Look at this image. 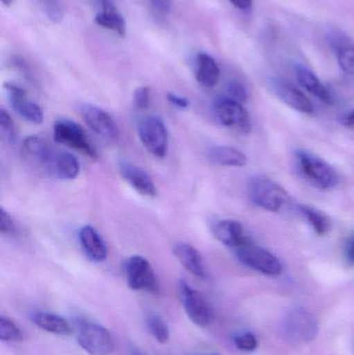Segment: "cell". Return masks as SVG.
I'll return each mask as SVG.
<instances>
[{
	"label": "cell",
	"mask_w": 354,
	"mask_h": 355,
	"mask_svg": "<svg viewBox=\"0 0 354 355\" xmlns=\"http://www.w3.org/2000/svg\"><path fill=\"white\" fill-rule=\"evenodd\" d=\"M133 104L139 110H145L150 105V89L148 87H139L133 94Z\"/></svg>",
	"instance_id": "1f68e13d"
},
{
	"label": "cell",
	"mask_w": 354,
	"mask_h": 355,
	"mask_svg": "<svg viewBox=\"0 0 354 355\" xmlns=\"http://www.w3.org/2000/svg\"><path fill=\"white\" fill-rule=\"evenodd\" d=\"M77 342L89 355H110L114 350L112 334L97 323H81L77 333Z\"/></svg>",
	"instance_id": "52a82bcc"
},
{
	"label": "cell",
	"mask_w": 354,
	"mask_h": 355,
	"mask_svg": "<svg viewBox=\"0 0 354 355\" xmlns=\"http://www.w3.org/2000/svg\"><path fill=\"white\" fill-rule=\"evenodd\" d=\"M14 0H1L2 4L6 6H10Z\"/></svg>",
	"instance_id": "f35d334b"
},
{
	"label": "cell",
	"mask_w": 354,
	"mask_h": 355,
	"mask_svg": "<svg viewBox=\"0 0 354 355\" xmlns=\"http://www.w3.org/2000/svg\"><path fill=\"white\" fill-rule=\"evenodd\" d=\"M209 158L213 164L222 166L242 168L247 164V157L236 148L215 146L209 151Z\"/></svg>",
	"instance_id": "d4e9b609"
},
{
	"label": "cell",
	"mask_w": 354,
	"mask_h": 355,
	"mask_svg": "<svg viewBox=\"0 0 354 355\" xmlns=\"http://www.w3.org/2000/svg\"><path fill=\"white\" fill-rule=\"evenodd\" d=\"M168 100L172 105L180 108V110H185L188 107L189 101L181 96L176 95V94H168Z\"/></svg>",
	"instance_id": "e575fe53"
},
{
	"label": "cell",
	"mask_w": 354,
	"mask_h": 355,
	"mask_svg": "<svg viewBox=\"0 0 354 355\" xmlns=\"http://www.w3.org/2000/svg\"><path fill=\"white\" fill-rule=\"evenodd\" d=\"M131 355H145V354H141V352H133V354H131Z\"/></svg>",
	"instance_id": "ab89813d"
},
{
	"label": "cell",
	"mask_w": 354,
	"mask_h": 355,
	"mask_svg": "<svg viewBox=\"0 0 354 355\" xmlns=\"http://www.w3.org/2000/svg\"><path fill=\"white\" fill-rule=\"evenodd\" d=\"M152 10L160 16H166L172 10V0H149Z\"/></svg>",
	"instance_id": "836d02e7"
},
{
	"label": "cell",
	"mask_w": 354,
	"mask_h": 355,
	"mask_svg": "<svg viewBox=\"0 0 354 355\" xmlns=\"http://www.w3.org/2000/svg\"><path fill=\"white\" fill-rule=\"evenodd\" d=\"M174 254L179 262L195 277L205 279L207 277V269L202 254L188 243H177L174 248Z\"/></svg>",
	"instance_id": "d6986e66"
},
{
	"label": "cell",
	"mask_w": 354,
	"mask_h": 355,
	"mask_svg": "<svg viewBox=\"0 0 354 355\" xmlns=\"http://www.w3.org/2000/svg\"><path fill=\"white\" fill-rule=\"evenodd\" d=\"M31 321L39 329L57 336H69L73 329L70 323L60 315L49 312H35L31 315Z\"/></svg>",
	"instance_id": "cb8c5ba5"
},
{
	"label": "cell",
	"mask_w": 354,
	"mask_h": 355,
	"mask_svg": "<svg viewBox=\"0 0 354 355\" xmlns=\"http://www.w3.org/2000/svg\"><path fill=\"white\" fill-rule=\"evenodd\" d=\"M147 327L150 333L158 343H168V340H170V329H168L166 321L159 315H148Z\"/></svg>",
	"instance_id": "4316f807"
},
{
	"label": "cell",
	"mask_w": 354,
	"mask_h": 355,
	"mask_svg": "<svg viewBox=\"0 0 354 355\" xmlns=\"http://www.w3.org/2000/svg\"><path fill=\"white\" fill-rule=\"evenodd\" d=\"M212 232L218 241L229 248H238L249 242L242 225L233 219L218 221L212 227Z\"/></svg>",
	"instance_id": "e0dca14e"
},
{
	"label": "cell",
	"mask_w": 354,
	"mask_h": 355,
	"mask_svg": "<svg viewBox=\"0 0 354 355\" xmlns=\"http://www.w3.org/2000/svg\"><path fill=\"white\" fill-rule=\"evenodd\" d=\"M274 89L278 98L293 110L303 114H313L314 105L309 98L288 81L276 79L274 81Z\"/></svg>",
	"instance_id": "9a60e30c"
},
{
	"label": "cell",
	"mask_w": 354,
	"mask_h": 355,
	"mask_svg": "<svg viewBox=\"0 0 354 355\" xmlns=\"http://www.w3.org/2000/svg\"><path fill=\"white\" fill-rule=\"evenodd\" d=\"M318 329L315 317L303 308L292 309L283 320V333L287 341L293 345L311 343L317 337Z\"/></svg>",
	"instance_id": "7a4b0ae2"
},
{
	"label": "cell",
	"mask_w": 354,
	"mask_h": 355,
	"mask_svg": "<svg viewBox=\"0 0 354 355\" xmlns=\"http://www.w3.org/2000/svg\"><path fill=\"white\" fill-rule=\"evenodd\" d=\"M328 40L341 70L348 76L354 77L353 40L339 28L330 29L328 33Z\"/></svg>",
	"instance_id": "7c38bea8"
},
{
	"label": "cell",
	"mask_w": 354,
	"mask_h": 355,
	"mask_svg": "<svg viewBox=\"0 0 354 355\" xmlns=\"http://www.w3.org/2000/svg\"><path fill=\"white\" fill-rule=\"evenodd\" d=\"M236 256L245 266L268 277H278L282 275L284 269L281 261L274 254L249 242L236 248Z\"/></svg>",
	"instance_id": "5b68a950"
},
{
	"label": "cell",
	"mask_w": 354,
	"mask_h": 355,
	"mask_svg": "<svg viewBox=\"0 0 354 355\" xmlns=\"http://www.w3.org/2000/svg\"><path fill=\"white\" fill-rule=\"evenodd\" d=\"M345 254H346V259L348 260V262L354 264V236L347 243Z\"/></svg>",
	"instance_id": "74e56055"
},
{
	"label": "cell",
	"mask_w": 354,
	"mask_h": 355,
	"mask_svg": "<svg viewBox=\"0 0 354 355\" xmlns=\"http://www.w3.org/2000/svg\"><path fill=\"white\" fill-rule=\"evenodd\" d=\"M227 91H228V97L232 98L240 103H245L249 100V92H247V87L239 81H232L228 85Z\"/></svg>",
	"instance_id": "4dcf8cb0"
},
{
	"label": "cell",
	"mask_w": 354,
	"mask_h": 355,
	"mask_svg": "<svg viewBox=\"0 0 354 355\" xmlns=\"http://www.w3.org/2000/svg\"><path fill=\"white\" fill-rule=\"evenodd\" d=\"M234 342L236 347L242 352H255L258 347L257 338L251 333L239 335L238 337L235 338Z\"/></svg>",
	"instance_id": "f546056e"
},
{
	"label": "cell",
	"mask_w": 354,
	"mask_h": 355,
	"mask_svg": "<svg viewBox=\"0 0 354 355\" xmlns=\"http://www.w3.org/2000/svg\"><path fill=\"white\" fill-rule=\"evenodd\" d=\"M179 295L185 313L191 321L200 327L211 324L214 318L213 310L200 292L193 289L186 282L180 281Z\"/></svg>",
	"instance_id": "9c48e42d"
},
{
	"label": "cell",
	"mask_w": 354,
	"mask_h": 355,
	"mask_svg": "<svg viewBox=\"0 0 354 355\" xmlns=\"http://www.w3.org/2000/svg\"><path fill=\"white\" fill-rule=\"evenodd\" d=\"M56 152L57 150L54 149L46 139L35 135L27 137L22 145L24 157L47 173Z\"/></svg>",
	"instance_id": "5bb4252c"
},
{
	"label": "cell",
	"mask_w": 354,
	"mask_h": 355,
	"mask_svg": "<svg viewBox=\"0 0 354 355\" xmlns=\"http://www.w3.org/2000/svg\"><path fill=\"white\" fill-rule=\"evenodd\" d=\"M81 116L85 124L104 141L107 143H116L120 137L118 125L112 116L95 105H83L81 107Z\"/></svg>",
	"instance_id": "8fae6325"
},
{
	"label": "cell",
	"mask_w": 354,
	"mask_h": 355,
	"mask_svg": "<svg viewBox=\"0 0 354 355\" xmlns=\"http://www.w3.org/2000/svg\"><path fill=\"white\" fill-rule=\"evenodd\" d=\"M0 340L3 342H20L23 340L21 329L6 317H0Z\"/></svg>",
	"instance_id": "83f0119b"
},
{
	"label": "cell",
	"mask_w": 354,
	"mask_h": 355,
	"mask_svg": "<svg viewBox=\"0 0 354 355\" xmlns=\"http://www.w3.org/2000/svg\"><path fill=\"white\" fill-rule=\"evenodd\" d=\"M297 166L303 177L314 187L330 190L338 184V174L326 160L308 151L297 152Z\"/></svg>",
	"instance_id": "6da1fadb"
},
{
	"label": "cell",
	"mask_w": 354,
	"mask_h": 355,
	"mask_svg": "<svg viewBox=\"0 0 354 355\" xmlns=\"http://www.w3.org/2000/svg\"><path fill=\"white\" fill-rule=\"evenodd\" d=\"M235 8L241 10H247L253 6V0H229Z\"/></svg>",
	"instance_id": "8d00e7d4"
},
{
	"label": "cell",
	"mask_w": 354,
	"mask_h": 355,
	"mask_svg": "<svg viewBox=\"0 0 354 355\" xmlns=\"http://www.w3.org/2000/svg\"><path fill=\"white\" fill-rule=\"evenodd\" d=\"M120 172L125 181L143 196H156L157 189L152 178L145 171L130 162H123Z\"/></svg>",
	"instance_id": "2e32d148"
},
{
	"label": "cell",
	"mask_w": 354,
	"mask_h": 355,
	"mask_svg": "<svg viewBox=\"0 0 354 355\" xmlns=\"http://www.w3.org/2000/svg\"><path fill=\"white\" fill-rule=\"evenodd\" d=\"M79 173L80 164L77 158L68 152L57 150L48 174L60 180H73L78 177Z\"/></svg>",
	"instance_id": "603a6c76"
},
{
	"label": "cell",
	"mask_w": 354,
	"mask_h": 355,
	"mask_svg": "<svg viewBox=\"0 0 354 355\" xmlns=\"http://www.w3.org/2000/svg\"><path fill=\"white\" fill-rule=\"evenodd\" d=\"M54 141L66 145L80 153L85 154L91 159H97L98 154L87 139V133L82 127L71 120L56 121L53 126Z\"/></svg>",
	"instance_id": "ba28073f"
},
{
	"label": "cell",
	"mask_w": 354,
	"mask_h": 355,
	"mask_svg": "<svg viewBox=\"0 0 354 355\" xmlns=\"http://www.w3.org/2000/svg\"><path fill=\"white\" fill-rule=\"evenodd\" d=\"M16 231V225L10 213L6 212L3 208L0 209V232L2 235H14Z\"/></svg>",
	"instance_id": "d6a6232c"
},
{
	"label": "cell",
	"mask_w": 354,
	"mask_h": 355,
	"mask_svg": "<svg viewBox=\"0 0 354 355\" xmlns=\"http://www.w3.org/2000/svg\"><path fill=\"white\" fill-rule=\"evenodd\" d=\"M220 70L218 62L209 54H197L195 60V78L205 87H214L220 81Z\"/></svg>",
	"instance_id": "7402d4cb"
},
{
	"label": "cell",
	"mask_w": 354,
	"mask_h": 355,
	"mask_svg": "<svg viewBox=\"0 0 354 355\" xmlns=\"http://www.w3.org/2000/svg\"><path fill=\"white\" fill-rule=\"evenodd\" d=\"M214 118L222 126L232 129L241 135L251 130V118L242 103L228 97H218L212 104Z\"/></svg>",
	"instance_id": "277c9868"
},
{
	"label": "cell",
	"mask_w": 354,
	"mask_h": 355,
	"mask_svg": "<svg viewBox=\"0 0 354 355\" xmlns=\"http://www.w3.org/2000/svg\"><path fill=\"white\" fill-rule=\"evenodd\" d=\"M201 355H220L218 354H201Z\"/></svg>",
	"instance_id": "60d3db41"
},
{
	"label": "cell",
	"mask_w": 354,
	"mask_h": 355,
	"mask_svg": "<svg viewBox=\"0 0 354 355\" xmlns=\"http://www.w3.org/2000/svg\"><path fill=\"white\" fill-rule=\"evenodd\" d=\"M249 198L256 206L269 212H278L290 200L288 192L268 178H256L251 182Z\"/></svg>",
	"instance_id": "3957f363"
},
{
	"label": "cell",
	"mask_w": 354,
	"mask_h": 355,
	"mask_svg": "<svg viewBox=\"0 0 354 355\" xmlns=\"http://www.w3.org/2000/svg\"><path fill=\"white\" fill-rule=\"evenodd\" d=\"M125 275L129 287L134 291L156 293L158 282L153 267L147 259L141 256H132L125 261Z\"/></svg>",
	"instance_id": "30bf717a"
},
{
	"label": "cell",
	"mask_w": 354,
	"mask_h": 355,
	"mask_svg": "<svg viewBox=\"0 0 354 355\" xmlns=\"http://www.w3.org/2000/svg\"><path fill=\"white\" fill-rule=\"evenodd\" d=\"M0 129L4 141L10 145L15 144L17 137L16 126L12 116L4 110H0Z\"/></svg>",
	"instance_id": "f1b7e54d"
},
{
	"label": "cell",
	"mask_w": 354,
	"mask_h": 355,
	"mask_svg": "<svg viewBox=\"0 0 354 355\" xmlns=\"http://www.w3.org/2000/svg\"><path fill=\"white\" fill-rule=\"evenodd\" d=\"M299 210L318 236H326L330 233L332 230V220L326 213L310 206H299Z\"/></svg>",
	"instance_id": "484cf974"
},
{
	"label": "cell",
	"mask_w": 354,
	"mask_h": 355,
	"mask_svg": "<svg viewBox=\"0 0 354 355\" xmlns=\"http://www.w3.org/2000/svg\"><path fill=\"white\" fill-rule=\"evenodd\" d=\"M79 241L89 260L103 262L107 258V248L100 234L91 225H85L79 231Z\"/></svg>",
	"instance_id": "ac0fdd59"
},
{
	"label": "cell",
	"mask_w": 354,
	"mask_h": 355,
	"mask_svg": "<svg viewBox=\"0 0 354 355\" xmlns=\"http://www.w3.org/2000/svg\"><path fill=\"white\" fill-rule=\"evenodd\" d=\"M4 89L8 94L10 106L15 112H18L23 119L33 124L39 125L43 123V110L39 105L28 100L24 89L12 83H4Z\"/></svg>",
	"instance_id": "4fadbf2b"
},
{
	"label": "cell",
	"mask_w": 354,
	"mask_h": 355,
	"mask_svg": "<svg viewBox=\"0 0 354 355\" xmlns=\"http://www.w3.org/2000/svg\"><path fill=\"white\" fill-rule=\"evenodd\" d=\"M101 10L96 15L95 21L98 25L125 37L127 33L126 22L112 0H98Z\"/></svg>",
	"instance_id": "ffe728a7"
},
{
	"label": "cell",
	"mask_w": 354,
	"mask_h": 355,
	"mask_svg": "<svg viewBox=\"0 0 354 355\" xmlns=\"http://www.w3.org/2000/svg\"><path fill=\"white\" fill-rule=\"evenodd\" d=\"M297 81L314 97L318 98L326 103H332L333 95L330 89L321 83L317 75L303 64H299L295 69Z\"/></svg>",
	"instance_id": "44dd1931"
},
{
	"label": "cell",
	"mask_w": 354,
	"mask_h": 355,
	"mask_svg": "<svg viewBox=\"0 0 354 355\" xmlns=\"http://www.w3.org/2000/svg\"><path fill=\"white\" fill-rule=\"evenodd\" d=\"M139 139L149 153L157 158H164L168 150V133L166 124L158 116H151L139 122Z\"/></svg>",
	"instance_id": "8992f818"
},
{
	"label": "cell",
	"mask_w": 354,
	"mask_h": 355,
	"mask_svg": "<svg viewBox=\"0 0 354 355\" xmlns=\"http://www.w3.org/2000/svg\"><path fill=\"white\" fill-rule=\"evenodd\" d=\"M339 121L346 128L354 129V110H347L346 112L341 114Z\"/></svg>",
	"instance_id": "d590c367"
}]
</instances>
